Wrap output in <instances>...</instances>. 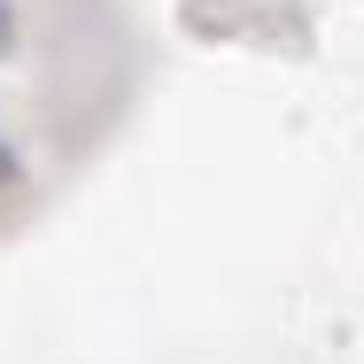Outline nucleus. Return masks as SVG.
I'll return each mask as SVG.
<instances>
[{
	"mask_svg": "<svg viewBox=\"0 0 364 364\" xmlns=\"http://www.w3.org/2000/svg\"><path fill=\"white\" fill-rule=\"evenodd\" d=\"M8 178H16V155H8V147H0V186H8Z\"/></svg>",
	"mask_w": 364,
	"mask_h": 364,
	"instance_id": "f257e3e1",
	"label": "nucleus"
}]
</instances>
